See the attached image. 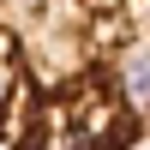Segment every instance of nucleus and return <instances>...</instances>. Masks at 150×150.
Returning a JSON list of instances; mask_svg holds the SVG:
<instances>
[{
	"label": "nucleus",
	"mask_w": 150,
	"mask_h": 150,
	"mask_svg": "<svg viewBox=\"0 0 150 150\" xmlns=\"http://www.w3.org/2000/svg\"><path fill=\"white\" fill-rule=\"evenodd\" d=\"M150 144V0H0V150Z\"/></svg>",
	"instance_id": "nucleus-1"
}]
</instances>
